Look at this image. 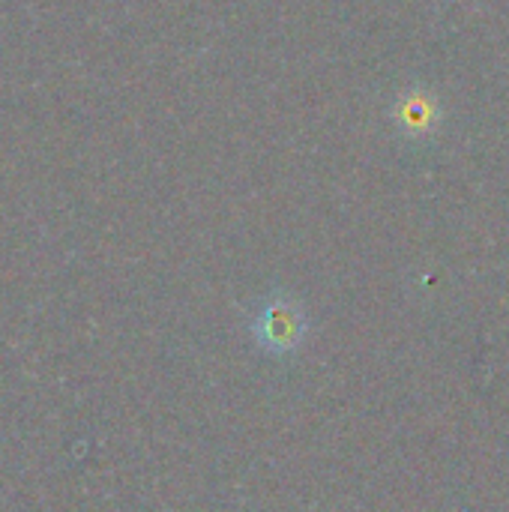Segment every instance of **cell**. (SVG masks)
I'll return each mask as SVG.
<instances>
[{
  "mask_svg": "<svg viewBox=\"0 0 509 512\" xmlns=\"http://www.w3.org/2000/svg\"><path fill=\"white\" fill-rule=\"evenodd\" d=\"M249 336L264 354L288 357L303 348L309 336V315L297 297L282 291L270 294L249 318Z\"/></svg>",
  "mask_w": 509,
  "mask_h": 512,
  "instance_id": "cell-1",
  "label": "cell"
}]
</instances>
